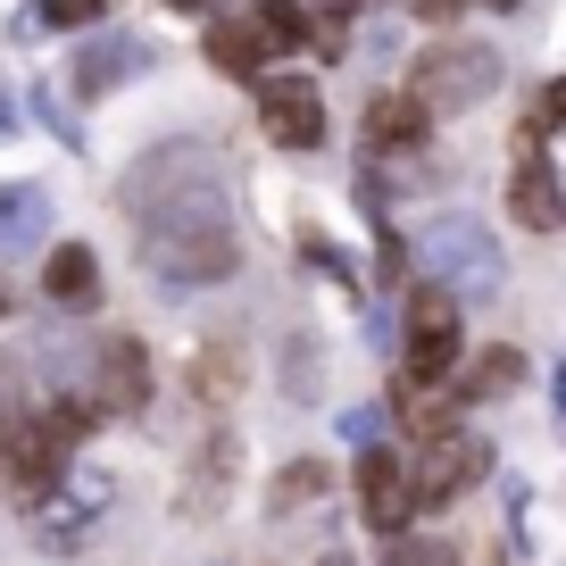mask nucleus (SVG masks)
<instances>
[{
  "label": "nucleus",
  "instance_id": "5",
  "mask_svg": "<svg viewBox=\"0 0 566 566\" xmlns=\"http://www.w3.org/2000/svg\"><path fill=\"white\" fill-rule=\"evenodd\" d=\"M459 367V301L442 283H424L408 301V384H442Z\"/></svg>",
  "mask_w": 566,
  "mask_h": 566
},
{
  "label": "nucleus",
  "instance_id": "13",
  "mask_svg": "<svg viewBox=\"0 0 566 566\" xmlns=\"http://www.w3.org/2000/svg\"><path fill=\"white\" fill-rule=\"evenodd\" d=\"M259 59H266V34H259V18L209 25V67H217V75H259Z\"/></svg>",
  "mask_w": 566,
  "mask_h": 566
},
{
  "label": "nucleus",
  "instance_id": "17",
  "mask_svg": "<svg viewBox=\"0 0 566 566\" xmlns=\"http://www.w3.org/2000/svg\"><path fill=\"white\" fill-rule=\"evenodd\" d=\"M233 384H242V358L233 350H200V400H233Z\"/></svg>",
  "mask_w": 566,
  "mask_h": 566
},
{
  "label": "nucleus",
  "instance_id": "22",
  "mask_svg": "<svg viewBox=\"0 0 566 566\" xmlns=\"http://www.w3.org/2000/svg\"><path fill=\"white\" fill-rule=\"evenodd\" d=\"M51 18L59 25H84V18H101V0H51Z\"/></svg>",
  "mask_w": 566,
  "mask_h": 566
},
{
  "label": "nucleus",
  "instance_id": "4",
  "mask_svg": "<svg viewBox=\"0 0 566 566\" xmlns=\"http://www.w3.org/2000/svg\"><path fill=\"white\" fill-rule=\"evenodd\" d=\"M483 467H492V450H483L467 424H442V433H424V450H417V509H442V500L475 492Z\"/></svg>",
  "mask_w": 566,
  "mask_h": 566
},
{
  "label": "nucleus",
  "instance_id": "20",
  "mask_svg": "<svg viewBox=\"0 0 566 566\" xmlns=\"http://www.w3.org/2000/svg\"><path fill=\"white\" fill-rule=\"evenodd\" d=\"M317 467H283V475H275V509H301V500H317Z\"/></svg>",
  "mask_w": 566,
  "mask_h": 566
},
{
  "label": "nucleus",
  "instance_id": "12",
  "mask_svg": "<svg viewBox=\"0 0 566 566\" xmlns=\"http://www.w3.org/2000/svg\"><path fill=\"white\" fill-rule=\"evenodd\" d=\"M42 292H51L59 308H84L92 292H101V259H92L84 242H59V250H51V266H42Z\"/></svg>",
  "mask_w": 566,
  "mask_h": 566
},
{
  "label": "nucleus",
  "instance_id": "10",
  "mask_svg": "<svg viewBox=\"0 0 566 566\" xmlns=\"http://www.w3.org/2000/svg\"><path fill=\"white\" fill-rule=\"evenodd\" d=\"M509 217L525 233H558L566 226V184H558V167L542 159V150H525L516 159V176H509Z\"/></svg>",
  "mask_w": 566,
  "mask_h": 566
},
{
  "label": "nucleus",
  "instance_id": "21",
  "mask_svg": "<svg viewBox=\"0 0 566 566\" xmlns=\"http://www.w3.org/2000/svg\"><path fill=\"white\" fill-rule=\"evenodd\" d=\"M391 566H450V542H391Z\"/></svg>",
  "mask_w": 566,
  "mask_h": 566
},
{
  "label": "nucleus",
  "instance_id": "16",
  "mask_svg": "<svg viewBox=\"0 0 566 566\" xmlns=\"http://www.w3.org/2000/svg\"><path fill=\"white\" fill-rule=\"evenodd\" d=\"M250 18H259L266 51H301V42H308V18H301V9H292V0H259Z\"/></svg>",
  "mask_w": 566,
  "mask_h": 566
},
{
  "label": "nucleus",
  "instance_id": "23",
  "mask_svg": "<svg viewBox=\"0 0 566 566\" xmlns=\"http://www.w3.org/2000/svg\"><path fill=\"white\" fill-rule=\"evenodd\" d=\"M417 18H433V25H442V18H459V0H417Z\"/></svg>",
  "mask_w": 566,
  "mask_h": 566
},
{
  "label": "nucleus",
  "instance_id": "25",
  "mask_svg": "<svg viewBox=\"0 0 566 566\" xmlns=\"http://www.w3.org/2000/svg\"><path fill=\"white\" fill-rule=\"evenodd\" d=\"M558 417H566V367H558Z\"/></svg>",
  "mask_w": 566,
  "mask_h": 566
},
{
  "label": "nucleus",
  "instance_id": "19",
  "mask_svg": "<svg viewBox=\"0 0 566 566\" xmlns=\"http://www.w3.org/2000/svg\"><path fill=\"white\" fill-rule=\"evenodd\" d=\"M549 125H566V75H558V84L542 92V101H533V117H525V142H542Z\"/></svg>",
  "mask_w": 566,
  "mask_h": 566
},
{
  "label": "nucleus",
  "instance_id": "15",
  "mask_svg": "<svg viewBox=\"0 0 566 566\" xmlns=\"http://www.w3.org/2000/svg\"><path fill=\"white\" fill-rule=\"evenodd\" d=\"M42 217H51V200H42V192H0V250H9V242H34Z\"/></svg>",
  "mask_w": 566,
  "mask_h": 566
},
{
  "label": "nucleus",
  "instance_id": "24",
  "mask_svg": "<svg viewBox=\"0 0 566 566\" xmlns=\"http://www.w3.org/2000/svg\"><path fill=\"white\" fill-rule=\"evenodd\" d=\"M475 9H500V18H509V9H525V0H475Z\"/></svg>",
  "mask_w": 566,
  "mask_h": 566
},
{
  "label": "nucleus",
  "instance_id": "26",
  "mask_svg": "<svg viewBox=\"0 0 566 566\" xmlns=\"http://www.w3.org/2000/svg\"><path fill=\"white\" fill-rule=\"evenodd\" d=\"M325 9H358V0H325Z\"/></svg>",
  "mask_w": 566,
  "mask_h": 566
},
{
  "label": "nucleus",
  "instance_id": "8",
  "mask_svg": "<svg viewBox=\"0 0 566 566\" xmlns=\"http://www.w3.org/2000/svg\"><path fill=\"white\" fill-rule=\"evenodd\" d=\"M92 400L117 408V417H134L142 400H150V350H142L134 334H108L101 358H92Z\"/></svg>",
  "mask_w": 566,
  "mask_h": 566
},
{
  "label": "nucleus",
  "instance_id": "1",
  "mask_svg": "<svg viewBox=\"0 0 566 566\" xmlns=\"http://www.w3.org/2000/svg\"><path fill=\"white\" fill-rule=\"evenodd\" d=\"M125 209H134V242L150 283H226L242 266V242H233V209H226V167L200 142H167L125 176Z\"/></svg>",
  "mask_w": 566,
  "mask_h": 566
},
{
  "label": "nucleus",
  "instance_id": "18",
  "mask_svg": "<svg viewBox=\"0 0 566 566\" xmlns=\"http://www.w3.org/2000/svg\"><path fill=\"white\" fill-rule=\"evenodd\" d=\"M516 375H525V358H516V350H492V358H483V367H475V400H492V391H509Z\"/></svg>",
  "mask_w": 566,
  "mask_h": 566
},
{
  "label": "nucleus",
  "instance_id": "11",
  "mask_svg": "<svg viewBox=\"0 0 566 566\" xmlns=\"http://www.w3.org/2000/svg\"><path fill=\"white\" fill-rule=\"evenodd\" d=\"M433 134V108L417 101V92H384V101H367V142H384V150H408V142Z\"/></svg>",
  "mask_w": 566,
  "mask_h": 566
},
{
  "label": "nucleus",
  "instance_id": "2",
  "mask_svg": "<svg viewBox=\"0 0 566 566\" xmlns=\"http://www.w3.org/2000/svg\"><path fill=\"white\" fill-rule=\"evenodd\" d=\"M492 84H500V51L492 42H442V51L417 59V84L408 92H417L433 117H450V108H475Z\"/></svg>",
  "mask_w": 566,
  "mask_h": 566
},
{
  "label": "nucleus",
  "instance_id": "7",
  "mask_svg": "<svg viewBox=\"0 0 566 566\" xmlns=\"http://www.w3.org/2000/svg\"><path fill=\"white\" fill-rule=\"evenodd\" d=\"M259 125L283 142V150H317V142H325V101H317V84H301V75L259 84Z\"/></svg>",
  "mask_w": 566,
  "mask_h": 566
},
{
  "label": "nucleus",
  "instance_id": "3",
  "mask_svg": "<svg viewBox=\"0 0 566 566\" xmlns=\"http://www.w3.org/2000/svg\"><path fill=\"white\" fill-rule=\"evenodd\" d=\"M417 259H424V275L442 283V292H500V250H492V233L467 226V217L424 226Z\"/></svg>",
  "mask_w": 566,
  "mask_h": 566
},
{
  "label": "nucleus",
  "instance_id": "27",
  "mask_svg": "<svg viewBox=\"0 0 566 566\" xmlns=\"http://www.w3.org/2000/svg\"><path fill=\"white\" fill-rule=\"evenodd\" d=\"M167 9H200V0H167Z\"/></svg>",
  "mask_w": 566,
  "mask_h": 566
},
{
  "label": "nucleus",
  "instance_id": "14",
  "mask_svg": "<svg viewBox=\"0 0 566 566\" xmlns=\"http://www.w3.org/2000/svg\"><path fill=\"white\" fill-rule=\"evenodd\" d=\"M134 42H101V51H92V42H84V59H75V84H84V92H108V84H117V75L125 67H134Z\"/></svg>",
  "mask_w": 566,
  "mask_h": 566
},
{
  "label": "nucleus",
  "instance_id": "9",
  "mask_svg": "<svg viewBox=\"0 0 566 566\" xmlns=\"http://www.w3.org/2000/svg\"><path fill=\"white\" fill-rule=\"evenodd\" d=\"M59 483H67V442H51L42 417L18 424V442H9V492L25 509H42V500H59Z\"/></svg>",
  "mask_w": 566,
  "mask_h": 566
},
{
  "label": "nucleus",
  "instance_id": "6",
  "mask_svg": "<svg viewBox=\"0 0 566 566\" xmlns=\"http://www.w3.org/2000/svg\"><path fill=\"white\" fill-rule=\"evenodd\" d=\"M358 509L384 542H400L408 516H417V467L391 459V450H358Z\"/></svg>",
  "mask_w": 566,
  "mask_h": 566
}]
</instances>
